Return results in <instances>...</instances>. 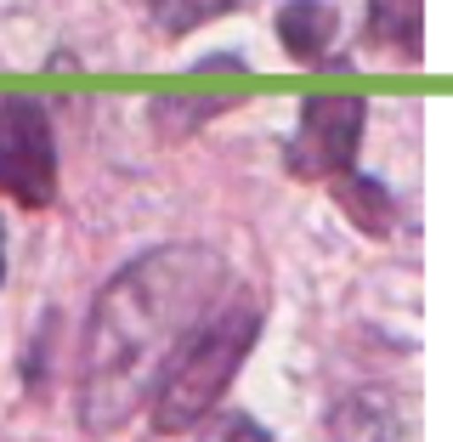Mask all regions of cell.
Here are the masks:
<instances>
[{"instance_id": "7", "label": "cell", "mask_w": 453, "mask_h": 442, "mask_svg": "<svg viewBox=\"0 0 453 442\" xmlns=\"http://www.w3.org/2000/svg\"><path fill=\"white\" fill-rule=\"evenodd\" d=\"M334 182V205L351 216V227H363L368 238H386L391 233V221H396V205H391V193L380 188L374 176H363V170H340Z\"/></svg>"}, {"instance_id": "10", "label": "cell", "mask_w": 453, "mask_h": 442, "mask_svg": "<svg viewBox=\"0 0 453 442\" xmlns=\"http://www.w3.org/2000/svg\"><path fill=\"white\" fill-rule=\"evenodd\" d=\"M238 91H226V85H198V91H176V97H159V103H153V113H159V120H170V113H181V120L188 125H198V120H210V113L216 108H226L233 103Z\"/></svg>"}, {"instance_id": "9", "label": "cell", "mask_w": 453, "mask_h": 442, "mask_svg": "<svg viewBox=\"0 0 453 442\" xmlns=\"http://www.w3.org/2000/svg\"><path fill=\"white\" fill-rule=\"evenodd\" d=\"M142 6L159 23V35L181 40V35H193V28H204L210 18H226V12L250 6V0H142Z\"/></svg>"}, {"instance_id": "12", "label": "cell", "mask_w": 453, "mask_h": 442, "mask_svg": "<svg viewBox=\"0 0 453 442\" xmlns=\"http://www.w3.org/2000/svg\"><path fill=\"white\" fill-rule=\"evenodd\" d=\"M0 278H6V227H0Z\"/></svg>"}, {"instance_id": "6", "label": "cell", "mask_w": 453, "mask_h": 442, "mask_svg": "<svg viewBox=\"0 0 453 442\" xmlns=\"http://www.w3.org/2000/svg\"><path fill=\"white\" fill-rule=\"evenodd\" d=\"M329 437L334 442H408V425H403V408L391 403V397H351V403L334 408L329 420Z\"/></svg>"}, {"instance_id": "2", "label": "cell", "mask_w": 453, "mask_h": 442, "mask_svg": "<svg viewBox=\"0 0 453 442\" xmlns=\"http://www.w3.org/2000/svg\"><path fill=\"white\" fill-rule=\"evenodd\" d=\"M255 335H261V306L226 295V301L170 352V363L159 368V380H153V392H148L153 431L159 437L193 431V425L221 403V392L233 386V375L244 368Z\"/></svg>"}, {"instance_id": "4", "label": "cell", "mask_w": 453, "mask_h": 442, "mask_svg": "<svg viewBox=\"0 0 453 442\" xmlns=\"http://www.w3.org/2000/svg\"><path fill=\"white\" fill-rule=\"evenodd\" d=\"M363 120H368V103L357 91H318L301 103V125H295L289 148V176L301 182H329L340 170H351L357 159V142H363Z\"/></svg>"}, {"instance_id": "1", "label": "cell", "mask_w": 453, "mask_h": 442, "mask_svg": "<svg viewBox=\"0 0 453 442\" xmlns=\"http://www.w3.org/2000/svg\"><path fill=\"white\" fill-rule=\"evenodd\" d=\"M233 295V273L204 244H165L119 267L85 323L80 352V425L119 431L153 392L170 352Z\"/></svg>"}, {"instance_id": "8", "label": "cell", "mask_w": 453, "mask_h": 442, "mask_svg": "<svg viewBox=\"0 0 453 442\" xmlns=\"http://www.w3.org/2000/svg\"><path fill=\"white\" fill-rule=\"evenodd\" d=\"M368 35L403 57H419V0H368Z\"/></svg>"}, {"instance_id": "5", "label": "cell", "mask_w": 453, "mask_h": 442, "mask_svg": "<svg viewBox=\"0 0 453 442\" xmlns=\"http://www.w3.org/2000/svg\"><path fill=\"white\" fill-rule=\"evenodd\" d=\"M340 35V18L329 0H289V6L278 12V40L283 51L295 57V63H323Z\"/></svg>"}, {"instance_id": "3", "label": "cell", "mask_w": 453, "mask_h": 442, "mask_svg": "<svg viewBox=\"0 0 453 442\" xmlns=\"http://www.w3.org/2000/svg\"><path fill=\"white\" fill-rule=\"evenodd\" d=\"M0 193L23 210H46L57 198L51 108L40 97H0Z\"/></svg>"}, {"instance_id": "11", "label": "cell", "mask_w": 453, "mask_h": 442, "mask_svg": "<svg viewBox=\"0 0 453 442\" xmlns=\"http://www.w3.org/2000/svg\"><path fill=\"white\" fill-rule=\"evenodd\" d=\"M193 442H273V437L250 415H216V408H210V415L193 425Z\"/></svg>"}]
</instances>
